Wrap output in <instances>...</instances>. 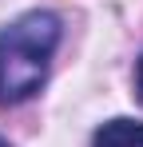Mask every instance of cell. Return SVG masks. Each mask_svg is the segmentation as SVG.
<instances>
[{
	"instance_id": "cell-2",
	"label": "cell",
	"mask_w": 143,
	"mask_h": 147,
	"mask_svg": "<svg viewBox=\"0 0 143 147\" xmlns=\"http://www.w3.org/2000/svg\"><path fill=\"white\" fill-rule=\"evenodd\" d=\"M92 147H143V123L127 119V115H115L103 127H95Z\"/></svg>"
},
{
	"instance_id": "cell-4",
	"label": "cell",
	"mask_w": 143,
	"mask_h": 147,
	"mask_svg": "<svg viewBox=\"0 0 143 147\" xmlns=\"http://www.w3.org/2000/svg\"><path fill=\"white\" fill-rule=\"evenodd\" d=\"M0 147H8V143H4V139H0Z\"/></svg>"
},
{
	"instance_id": "cell-1",
	"label": "cell",
	"mask_w": 143,
	"mask_h": 147,
	"mask_svg": "<svg viewBox=\"0 0 143 147\" xmlns=\"http://www.w3.org/2000/svg\"><path fill=\"white\" fill-rule=\"evenodd\" d=\"M60 36H64L60 16L40 8L0 28V103H24L44 88Z\"/></svg>"
},
{
	"instance_id": "cell-3",
	"label": "cell",
	"mask_w": 143,
	"mask_h": 147,
	"mask_svg": "<svg viewBox=\"0 0 143 147\" xmlns=\"http://www.w3.org/2000/svg\"><path fill=\"white\" fill-rule=\"evenodd\" d=\"M135 96L143 99V56L135 60Z\"/></svg>"
}]
</instances>
